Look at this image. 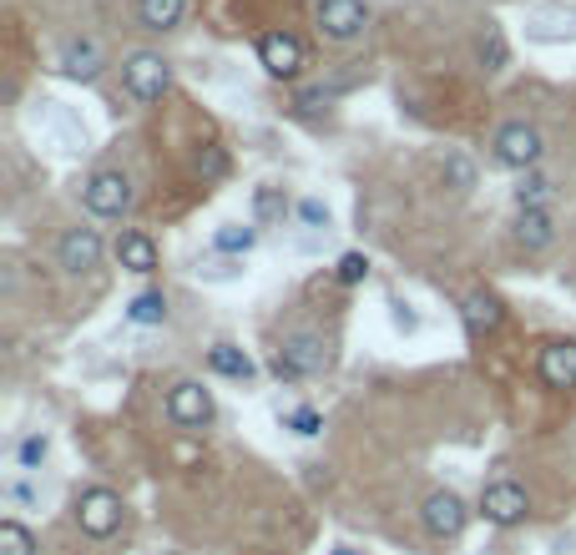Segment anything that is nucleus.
Returning <instances> with one entry per match:
<instances>
[{
  "mask_svg": "<svg viewBox=\"0 0 576 555\" xmlns=\"http://www.w3.org/2000/svg\"><path fill=\"white\" fill-rule=\"evenodd\" d=\"M324 364H329V343L319 339V333H309V329L288 333V339L278 343V354H274V374L278 378H313Z\"/></svg>",
  "mask_w": 576,
  "mask_h": 555,
  "instance_id": "nucleus-1",
  "label": "nucleus"
},
{
  "mask_svg": "<svg viewBox=\"0 0 576 555\" xmlns=\"http://www.w3.org/2000/svg\"><path fill=\"white\" fill-rule=\"evenodd\" d=\"M121 86H127L132 102H162L172 86V66L157 51H132L121 61Z\"/></svg>",
  "mask_w": 576,
  "mask_h": 555,
  "instance_id": "nucleus-2",
  "label": "nucleus"
},
{
  "mask_svg": "<svg viewBox=\"0 0 576 555\" xmlns=\"http://www.w3.org/2000/svg\"><path fill=\"white\" fill-rule=\"evenodd\" d=\"M121 515H127V505H121V495L107 490V484L82 490V500H76V525H82V535H92V541H111V535L121 531Z\"/></svg>",
  "mask_w": 576,
  "mask_h": 555,
  "instance_id": "nucleus-3",
  "label": "nucleus"
},
{
  "mask_svg": "<svg viewBox=\"0 0 576 555\" xmlns=\"http://www.w3.org/2000/svg\"><path fill=\"white\" fill-rule=\"evenodd\" d=\"M82 202L92 217H121L132 207V182H127V172H117V167H102V172L86 178Z\"/></svg>",
  "mask_w": 576,
  "mask_h": 555,
  "instance_id": "nucleus-4",
  "label": "nucleus"
},
{
  "mask_svg": "<svg viewBox=\"0 0 576 555\" xmlns=\"http://www.w3.org/2000/svg\"><path fill=\"white\" fill-rule=\"evenodd\" d=\"M541 152H546V142H541V131L531 121H505L495 131V162L511 167V172H536Z\"/></svg>",
  "mask_w": 576,
  "mask_h": 555,
  "instance_id": "nucleus-5",
  "label": "nucleus"
},
{
  "mask_svg": "<svg viewBox=\"0 0 576 555\" xmlns=\"http://www.w3.org/2000/svg\"><path fill=\"white\" fill-rule=\"evenodd\" d=\"M480 515L491 520V525H501V531H511V525H521L531 515V495L516 480H491L480 490Z\"/></svg>",
  "mask_w": 576,
  "mask_h": 555,
  "instance_id": "nucleus-6",
  "label": "nucleus"
},
{
  "mask_svg": "<svg viewBox=\"0 0 576 555\" xmlns=\"http://www.w3.org/2000/svg\"><path fill=\"white\" fill-rule=\"evenodd\" d=\"M168 419L178 429H207L213 425V394H207L203 384H192V378L172 384L168 389Z\"/></svg>",
  "mask_w": 576,
  "mask_h": 555,
  "instance_id": "nucleus-7",
  "label": "nucleus"
},
{
  "mask_svg": "<svg viewBox=\"0 0 576 555\" xmlns=\"http://www.w3.org/2000/svg\"><path fill=\"white\" fill-rule=\"evenodd\" d=\"M466 500L456 495V490H430L420 505V520H425V531L435 535V541H456L460 531H466Z\"/></svg>",
  "mask_w": 576,
  "mask_h": 555,
  "instance_id": "nucleus-8",
  "label": "nucleus"
},
{
  "mask_svg": "<svg viewBox=\"0 0 576 555\" xmlns=\"http://www.w3.org/2000/svg\"><path fill=\"white\" fill-rule=\"evenodd\" d=\"M313 21H319V31L329 41H354V36H364L370 11H364V0H319Z\"/></svg>",
  "mask_w": 576,
  "mask_h": 555,
  "instance_id": "nucleus-9",
  "label": "nucleus"
},
{
  "mask_svg": "<svg viewBox=\"0 0 576 555\" xmlns=\"http://www.w3.org/2000/svg\"><path fill=\"white\" fill-rule=\"evenodd\" d=\"M258 61H264L268 76H278V82H294V76L303 72L299 36H288V31H264V36H258Z\"/></svg>",
  "mask_w": 576,
  "mask_h": 555,
  "instance_id": "nucleus-10",
  "label": "nucleus"
},
{
  "mask_svg": "<svg viewBox=\"0 0 576 555\" xmlns=\"http://www.w3.org/2000/svg\"><path fill=\"white\" fill-rule=\"evenodd\" d=\"M536 374L546 389H576V339H552L536 359Z\"/></svg>",
  "mask_w": 576,
  "mask_h": 555,
  "instance_id": "nucleus-11",
  "label": "nucleus"
},
{
  "mask_svg": "<svg viewBox=\"0 0 576 555\" xmlns=\"http://www.w3.org/2000/svg\"><path fill=\"white\" fill-rule=\"evenodd\" d=\"M56 263L66 273H86L102 263V237H96V227H66L56 243Z\"/></svg>",
  "mask_w": 576,
  "mask_h": 555,
  "instance_id": "nucleus-12",
  "label": "nucleus"
},
{
  "mask_svg": "<svg viewBox=\"0 0 576 555\" xmlns=\"http://www.w3.org/2000/svg\"><path fill=\"white\" fill-rule=\"evenodd\" d=\"M516 243L526 253H546L556 243V217H552V207H521V217H516Z\"/></svg>",
  "mask_w": 576,
  "mask_h": 555,
  "instance_id": "nucleus-13",
  "label": "nucleus"
},
{
  "mask_svg": "<svg viewBox=\"0 0 576 555\" xmlns=\"http://www.w3.org/2000/svg\"><path fill=\"white\" fill-rule=\"evenodd\" d=\"M460 319H466V329L480 339V333H495V329H501V323H505V308H501V298H495V293H470L466 303H460Z\"/></svg>",
  "mask_w": 576,
  "mask_h": 555,
  "instance_id": "nucleus-14",
  "label": "nucleus"
},
{
  "mask_svg": "<svg viewBox=\"0 0 576 555\" xmlns=\"http://www.w3.org/2000/svg\"><path fill=\"white\" fill-rule=\"evenodd\" d=\"M61 72L72 76V82H96V76H102V46H96V41H66Z\"/></svg>",
  "mask_w": 576,
  "mask_h": 555,
  "instance_id": "nucleus-15",
  "label": "nucleus"
},
{
  "mask_svg": "<svg viewBox=\"0 0 576 555\" xmlns=\"http://www.w3.org/2000/svg\"><path fill=\"white\" fill-rule=\"evenodd\" d=\"M117 263L127 273H152L157 268V243L147 233H121L117 237Z\"/></svg>",
  "mask_w": 576,
  "mask_h": 555,
  "instance_id": "nucleus-16",
  "label": "nucleus"
},
{
  "mask_svg": "<svg viewBox=\"0 0 576 555\" xmlns=\"http://www.w3.org/2000/svg\"><path fill=\"white\" fill-rule=\"evenodd\" d=\"M182 11H188V0H137V21L147 31H172L182 21Z\"/></svg>",
  "mask_w": 576,
  "mask_h": 555,
  "instance_id": "nucleus-17",
  "label": "nucleus"
},
{
  "mask_svg": "<svg viewBox=\"0 0 576 555\" xmlns=\"http://www.w3.org/2000/svg\"><path fill=\"white\" fill-rule=\"evenodd\" d=\"M207 364H213V374L223 378H253L258 369H253V359L243 354V349H233V343H217V349H207Z\"/></svg>",
  "mask_w": 576,
  "mask_h": 555,
  "instance_id": "nucleus-18",
  "label": "nucleus"
},
{
  "mask_svg": "<svg viewBox=\"0 0 576 555\" xmlns=\"http://www.w3.org/2000/svg\"><path fill=\"white\" fill-rule=\"evenodd\" d=\"M476 56L486 72H505V61H511V51H505V36H501V25H486L476 41Z\"/></svg>",
  "mask_w": 576,
  "mask_h": 555,
  "instance_id": "nucleus-19",
  "label": "nucleus"
},
{
  "mask_svg": "<svg viewBox=\"0 0 576 555\" xmlns=\"http://www.w3.org/2000/svg\"><path fill=\"white\" fill-rule=\"evenodd\" d=\"M127 319L142 323V329H152V323H168V298L157 293V288H152V293H137L132 303H127Z\"/></svg>",
  "mask_w": 576,
  "mask_h": 555,
  "instance_id": "nucleus-20",
  "label": "nucleus"
},
{
  "mask_svg": "<svg viewBox=\"0 0 576 555\" xmlns=\"http://www.w3.org/2000/svg\"><path fill=\"white\" fill-rule=\"evenodd\" d=\"M258 243V227H243V223H223L213 233V248L217 253H248Z\"/></svg>",
  "mask_w": 576,
  "mask_h": 555,
  "instance_id": "nucleus-21",
  "label": "nucleus"
},
{
  "mask_svg": "<svg viewBox=\"0 0 576 555\" xmlns=\"http://www.w3.org/2000/svg\"><path fill=\"white\" fill-rule=\"evenodd\" d=\"M0 555H36V535L21 520H0Z\"/></svg>",
  "mask_w": 576,
  "mask_h": 555,
  "instance_id": "nucleus-22",
  "label": "nucleus"
},
{
  "mask_svg": "<svg viewBox=\"0 0 576 555\" xmlns=\"http://www.w3.org/2000/svg\"><path fill=\"white\" fill-rule=\"evenodd\" d=\"M552 178H541V172H526L521 178V188H516V207H546L552 202Z\"/></svg>",
  "mask_w": 576,
  "mask_h": 555,
  "instance_id": "nucleus-23",
  "label": "nucleus"
},
{
  "mask_svg": "<svg viewBox=\"0 0 576 555\" xmlns=\"http://www.w3.org/2000/svg\"><path fill=\"white\" fill-rule=\"evenodd\" d=\"M445 182H450L456 192H470L476 188V167H470L466 157H445Z\"/></svg>",
  "mask_w": 576,
  "mask_h": 555,
  "instance_id": "nucleus-24",
  "label": "nucleus"
},
{
  "mask_svg": "<svg viewBox=\"0 0 576 555\" xmlns=\"http://www.w3.org/2000/svg\"><path fill=\"white\" fill-rule=\"evenodd\" d=\"M364 278H370V258H364V253H344V258H339V284H364Z\"/></svg>",
  "mask_w": 576,
  "mask_h": 555,
  "instance_id": "nucleus-25",
  "label": "nucleus"
},
{
  "mask_svg": "<svg viewBox=\"0 0 576 555\" xmlns=\"http://www.w3.org/2000/svg\"><path fill=\"white\" fill-rule=\"evenodd\" d=\"M46 435H31V439H21V449H15V455H21V470H36L41 460H46Z\"/></svg>",
  "mask_w": 576,
  "mask_h": 555,
  "instance_id": "nucleus-26",
  "label": "nucleus"
},
{
  "mask_svg": "<svg viewBox=\"0 0 576 555\" xmlns=\"http://www.w3.org/2000/svg\"><path fill=\"white\" fill-rule=\"evenodd\" d=\"M288 429H294V435H319V429H324V414L319 409H299V414H288Z\"/></svg>",
  "mask_w": 576,
  "mask_h": 555,
  "instance_id": "nucleus-27",
  "label": "nucleus"
},
{
  "mask_svg": "<svg viewBox=\"0 0 576 555\" xmlns=\"http://www.w3.org/2000/svg\"><path fill=\"white\" fill-rule=\"evenodd\" d=\"M299 217H303L309 227H329V207H324L319 198H303V202H299Z\"/></svg>",
  "mask_w": 576,
  "mask_h": 555,
  "instance_id": "nucleus-28",
  "label": "nucleus"
},
{
  "mask_svg": "<svg viewBox=\"0 0 576 555\" xmlns=\"http://www.w3.org/2000/svg\"><path fill=\"white\" fill-rule=\"evenodd\" d=\"M294 107H299V117H319V111L329 107V92H299Z\"/></svg>",
  "mask_w": 576,
  "mask_h": 555,
  "instance_id": "nucleus-29",
  "label": "nucleus"
},
{
  "mask_svg": "<svg viewBox=\"0 0 576 555\" xmlns=\"http://www.w3.org/2000/svg\"><path fill=\"white\" fill-rule=\"evenodd\" d=\"M223 152H213V147H207V152H198V172H207V178H217V172H223Z\"/></svg>",
  "mask_w": 576,
  "mask_h": 555,
  "instance_id": "nucleus-30",
  "label": "nucleus"
},
{
  "mask_svg": "<svg viewBox=\"0 0 576 555\" xmlns=\"http://www.w3.org/2000/svg\"><path fill=\"white\" fill-rule=\"evenodd\" d=\"M274 213H284V202L274 192H258V217H274Z\"/></svg>",
  "mask_w": 576,
  "mask_h": 555,
  "instance_id": "nucleus-31",
  "label": "nucleus"
},
{
  "mask_svg": "<svg viewBox=\"0 0 576 555\" xmlns=\"http://www.w3.org/2000/svg\"><path fill=\"white\" fill-rule=\"evenodd\" d=\"M329 555H364V551H354V545H334Z\"/></svg>",
  "mask_w": 576,
  "mask_h": 555,
  "instance_id": "nucleus-32",
  "label": "nucleus"
}]
</instances>
